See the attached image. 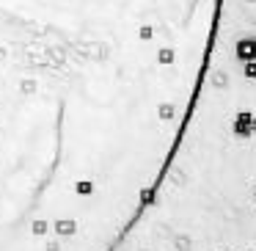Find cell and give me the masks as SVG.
<instances>
[{"label":"cell","instance_id":"cell-1","mask_svg":"<svg viewBox=\"0 0 256 251\" xmlns=\"http://www.w3.org/2000/svg\"><path fill=\"white\" fill-rule=\"evenodd\" d=\"M232 130H234V135H240V138H250V135L256 133V116H250V113H237Z\"/></svg>","mask_w":256,"mask_h":251},{"label":"cell","instance_id":"cell-2","mask_svg":"<svg viewBox=\"0 0 256 251\" xmlns=\"http://www.w3.org/2000/svg\"><path fill=\"white\" fill-rule=\"evenodd\" d=\"M234 56L240 58V61H256V39H240L237 45H234Z\"/></svg>","mask_w":256,"mask_h":251},{"label":"cell","instance_id":"cell-3","mask_svg":"<svg viewBox=\"0 0 256 251\" xmlns=\"http://www.w3.org/2000/svg\"><path fill=\"white\" fill-rule=\"evenodd\" d=\"M74 229H78V223H74V221H66V218L56 221V232L61 234V237H69V234H74Z\"/></svg>","mask_w":256,"mask_h":251},{"label":"cell","instance_id":"cell-4","mask_svg":"<svg viewBox=\"0 0 256 251\" xmlns=\"http://www.w3.org/2000/svg\"><path fill=\"white\" fill-rule=\"evenodd\" d=\"M74 193L78 196H91L94 193V182H91V179H80V182H74Z\"/></svg>","mask_w":256,"mask_h":251},{"label":"cell","instance_id":"cell-5","mask_svg":"<svg viewBox=\"0 0 256 251\" xmlns=\"http://www.w3.org/2000/svg\"><path fill=\"white\" fill-rule=\"evenodd\" d=\"M47 229H50V226H47V221H34L30 232H34V234H47Z\"/></svg>","mask_w":256,"mask_h":251},{"label":"cell","instance_id":"cell-6","mask_svg":"<svg viewBox=\"0 0 256 251\" xmlns=\"http://www.w3.org/2000/svg\"><path fill=\"white\" fill-rule=\"evenodd\" d=\"M245 75L256 80V61H245Z\"/></svg>","mask_w":256,"mask_h":251}]
</instances>
